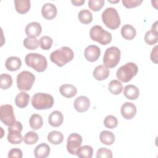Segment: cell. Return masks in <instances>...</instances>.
Returning a JSON list of instances; mask_svg holds the SVG:
<instances>
[{"label": "cell", "mask_w": 158, "mask_h": 158, "mask_svg": "<svg viewBox=\"0 0 158 158\" xmlns=\"http://www.w3.org/2000/svg\"><path fill=\"white\" fill-rule=\"evenodd\" d=\"M74 57V54L71 48L62 46L54 51L50 54L51 61L59 67H62L67 63L70 62Z\"/></svg>", "instance_id": "obj_1"}, {"label": "cell", "mask_w": 158, "mask_h": 158, "mask_svg": "<svg viewBox=\"0 0 158 158\" xmlns=\"http://www.w3.org/2000/svg\"><path fill=\"white\" fill-rule=\"evenodd\" d=\"M25 61L28 67L33 68L38 72H44L48 66L46 57L38 53H28L25 56Z\"/></svg>", "instance_id": "obj_2"}, {"label": "cell", "mask_w": 158, "mask_h": 158, "mask_svg": "<svg viewBox=\"0 0 158 158\" xmlns=\"http://www.w3.org/2000/svg\"><path fill=\"white\" fill-rule=\"evenodd\" d=\"M31 104L37 110L48 109L53 106L54 98L49 94L37 93L32 96Z\"/></svg>", "instance_id": "obj_3"}, {"label": "cell", "mask_w": 158, "mask_h": 158, "mask_svg": "<svg viewBox=\"0 0 158 158\" xmlns=\"http://www.w3.org/2000/svg\"><path fill=\"white\" fill-rule=\"evenodd\" d=\"M101 18L105 25L111 30L117 29L120 25V16L114 7L106 8L102 13Z\"/></svg>", "instance_id": "obj_4"}, {"label": "cell", "mask_w": 158, "mask_h": 158, "mask_svg": "<svg viewBox=\"0 0 158 158\" xmlns=\"http://www.w3.org/2000/svg\"><path fill=\"white\" fill-rule=\"evenodd\" d=\"M138 68L134 62H128L121 66L117 71L116 75L118 80L127 83L130 81L138 73Z\"/></svg>", "instance_id": "obj_5"}, {"label": "cell", "mask_w": 158, "mask_h": 158, "mask_svg": "<svg viewBox=\"0 0 158 158\" xmlns=\"http://www.w3.org/2000/svg\"><path fill=\"white\" fill-rule=\"evenodd\" d=\"M90 38L102 45H106L112 41V35L109 31L104 30L100 25H94L89 31Z\"/></svg>", "instance_id": "obj_6"}, {"label": "cell", "mask_w": 158, "mask_h": 158, "mask_svg": "<svg viewBox=\"0 0 158 158\" xmlns=\"http://www.w3.org/2000/svg\"><path fill=\"white\" fill-rule=\"evenodd\" d=\"M120 59V51L115 46L108 48L103 57V64L104 66L109 69H112L117 66Z\"/></svg>", "instance_id": "obj_7"}, {"label": "cell", "mask_w": 158, "mask_h": 158, "mask_svg": "<svg viewBox=\"0 0 158 158\" xmlns=\"http://www.w3.org/2000/svg\"><path fill=\"white\" fill-rule=\"evenodd\" d=\"M35 80V76L31 72L25 70L19 73L17 76V86L19 90L29 91Z\"/></svg>", "instance_id": "obj_8"}, {"label": "cell", "mask_w": 158, "mask_h": 158, "mask_svg": "<svg viewBox=\"0 0 158 158\" xmlns=\"http://www.w3.org/2000/svg\"><path fill=\"white\" fill-rule=\"evenodd\" d=\"M22 128V125L19 121H15L12 125L9 126L7 140L10 143L12 144H18L22 143L23 139L21 134Z\"/></svg>", "instance_id": "obj_9"}, {"label": "cell", "mask_w": 158, "mask_h": 158, "mask_svg": "<svg viewBox=\"0 0 158 158\" xmlns=\"http://www.w3.org/2000/svg\"><path fill=\"white\" fill-rule=\"evenodd\" d=\"M0 119L4 125L8 127L15 122L14 109L11 105L4 104L0 107Z\"/></svg>", "instance_id": "obj_10"}, {"label": "cell", "mask_w": 158, "mask_h": 158, "mask_svg": "<svg viewBox=\"0 0 158 158\" xmlns=\"http://www.w3.org/2000/svg\"><path fill=\"white\" fill-rule=\"evenodd\" d=\"M82 137L77 133L70 134L67 138V151L72 155H76L77 149L80 147L82 143Z\"/></svg>", "instance_id": "obj_11"}, {"label": "cell", "mask_w": 158, "mask_h": 158, "mask_svg": "<svg viewBox=\"0 0 158 158\" xmlns=\"http://www.w3.org/2000/svg\"><path fill=\"white\" fill-rule=\"evenodd\" d=\"M101 54L100 48L96 45L88 46L84 51L85 59L89 62H95L99 57Z\"/></svg>", "instance_id": "obj_12"}, {"label": "cell", "mask_w": 158, "mask_h": 158, "mask_svg": "<svg viewBox=\"0 0 158 158\" xmlns=\"http://www.w3.org/2000/svg\"><path fill=\"white\" fill-rule=\"evenodd\" d=\"M120 112L124 118L127 120L131 119L136 114V107L131 102H126L122 104Z\"/></svg>", "instance_id": "obj_13"}, {"label": "cell", "mask_w": 158, "mask_h": 158, "mask_svg": "<svg viewBox=\"0 0 158 158\" xmlns=\"http://www.w3.org/2000/svg\"><path fill=\"white\" fill-rule=\"evenodd\" d=\"M157 21H156L152 25L151 30L148 31L144 35V41L149 45H154L158 41Z\"/></svg>", "instance_id": "obj_14"}, {"label": "cell", "mask_w": 158, "mask_h": 158, "mask_svg": "<svg viewBox=\"0 0 158 158\" xmlns=\"http://www.w3.org/2000/svg\"><path fill=\"white\" fill-rule=\"evenodd\" d=\"M90 106L89 99L84 96H80L77 98L74 101L73 106L78 112H85L89 109Z\"/></svg>", "instance_id": "obj_15"}, {"label": "cell", "mask_w": 158, "mask_h": 158, "mask_svg": "<svg viewBox=\"0 0 158 158\" xmlns=\"http://www.w3.org/2000/svg\"><path fill=\"white\" fill-rule=\"evenodd\" d=\"M57 10L55 5L52 3H45L41 8V14L47 20H52L56 17Z\"/></svg>", "instance_id": "obj_16"}, {"label": "cell", "mask_w": 158, "mask_h": 158, "mask_svg": "<svg viewBox=\"0 0 158 158\" xmlns=\"http://www.w3.org/2000/svg\"><path fill=\"white\" fill-rule=\"evenodd\" d=\"M41 31V25L36 22L29 23L25 27V33L28 37L36 38L40 35Z\"/></svg>", "instance_id": "obj_17"}, {"label": "cell", "mask_w": 158, "mask_h": 158, "mask_svg": "<svg viewBox=\"0 0 158 158\" xmlns=\"http://www.w3.org/2000/svg\"><path fill=\"white\" fill-rule=\"evenodd\" d=\"M93 75L94 78L99 81L106 80L109 75V70L103 65H99L95 67Z\"/></svg>", "instance_id": "obj_18"}, {"label": "cell", "mask_w": 158, "mask_h": 158, "mask_svg": "<svg viewBox=\"0 0 158 158\" xmlns=\"http://www.w3.org/2000/svg\"><path fill=\"white\" fill-rule=\"evenodd\" d=\"M22 65V62L19 57L16 56H11L8 57L5 62L6 69L12 72L18 70Z\"/></svg>", "instance_id": "obj_19"}, {"label": "cell", "mask_w": 158, "mask_h": 158, "mask_svg": "<svg viewBox=\"0 0 158 158\" xmlns=\"http://www.w3.org/2000/svg\"><path fill=\"white\" fill-rule=\"evenodd\" d=\"M63 115L62 112L59 110H54L52 112L48 117L49 123L54 127L60 126L63 122Z\"/></svg>", "instance_id": "obj_20"}, {"label": "cell", "mask_w": 158, "mask_h": 158, "mask_svg": "<svg viewBox=\"0 0 158 158\" xmlns=\"http://www.w3.org/2000/svg\"><path fill=\"white\" fill-rule=\"evenodd\" d=\"M123 95L130 100H135L139 97V91L136 86L128 85L124 87Z\"/></svg>", "instance_id": "obj_21"}, {"label": "cell", "mask_w": 158, "mask_h": 158, "mask_svg": "<svg viewBox=\"0 0 158 158\" xmlns=\"http://www.w3.org/2000/svg\"><path fill=\"white\" fill-rule=\"evenodd\" d=\"M50 147L46 143L38 144L34 150V156L36 158H46L50 154Z\"/></svg>", "instance_id": "obj_22"}, {"label": "cell", "mask_w": 158, "mask_h": 158, "mask_svg": "<svg viewBox=\"0 0 158 158\" xmlns=\"http://www.w3.org/2000/svg\"><path fill=\"white\" fill-rule=\"evenodd\" d=\"M59 91L63 96L71 98L75 96L77 93V88L71 84H64L60 86Z\"/></svg>", "instance_id": "obj_23"}, {"label": "cell", "mask_w": 158, "mask_h": 158, "mask_svg": "<svg viewBox=\"0 0 158 158\" xmlns=\"http://www.w3.org/2000/svg\"><path fill=\"white\" fill-rule=\"evenodd\" d=\"M121 35L123 38L127 40H133L136 35L135 27L130 24L124 25L121 28Z\"/></svg>", "instance_id": "obj_24"}, {"label": "cell", "mask_w": 158, "mask_h": 158, "mask_svg": "<svg viewBox=\"0 0 158 158\" xmlns=\"http://www.w3.org/2000/svg\"><path fill=\"white\" fill-rule=\"evenodd\" d=\"M16 11L21 14L28 12L30 8V1L29 0H14Z\"/></svg>", "instance_id": "obj_25"}, {"label": "cell", "mask_w": 158, "mask_h": 158, "mask_svg": "<svg viewBox=\"0 0 158 158\" xmlns=\"http://www.w3.org/2000/svg\"><path fill=\"white\" fill-rule=\"evenodd\" d=\"M29 100V94L25 91H22L16 96L15 99V103L18 107L24 108L28 106Z\"/></svg>", "instance_id": "obj_26"}, {"label": "cell", "mask_w": 158, "mask_h": 158, "mask_svg": "<svg viewBox=\"0 0 158 158\" xmlns=\"http://www.w3.org/2000/svg\"><path fill=\"white\" fill-rule=\"evenodd\" d=\"M48 140L52 144H59L62 143L64 140L63 134L59 131H52L48 135Z\"/></svg>", "instance_id": "obj_27"}, {"label": "cell", "mask_w": 158, "mask_h": 158, "mask_svg": "<svg viewBox=\"0 0 158 158\" xmlns=\"http://www.w3.org/2000/svg\"><path fill=\"white\" fill-rule=\"evenodd\" d=\"M99 139L102 143L106 145H111L115 141V136L112 132L104 130L100 133Z\"/></svg>", "instance_id": "obj_28"}, {"label": "cell", "mask_w": 158, "mask_h": 158, "mask_svg": "<svg viewBox=\"0 0 158 158\" xmlns=\"http://www.w3.org/2000/svg\"><path fill=\"white\" fill-rule=\"evenodd\" d=\"M29 123L31 127V128L33 130H37L41 128V127L43 125V120L42 117L38 114H33L31 115L30 120H29Z\"/></svg>", "instance_id": "obj_29"}, {"label": "cell", "mask_w": 158, "mask_h": 158, "mask_svg": "<svg viewBox=\"0 0 158 158\" xmlns=\"http://www.w3.org/2000/svg\"><path fill=\"white\" fill-rule=\"evenodd\" d=\"M93 154V149L89 145L80 147L76 152V155L81 158H91Z\"/></svg>", "instance_id": "obj_30"}, {"label": "cell", "mask_w": 158, "mask_h": 158, "mask_svg": "<svg viewBox=\"0 0 158 158\" xmlns=\"http://www.w3.org/2000/svg\"><path fill=\"white\" fill-rule=\"evenodd\" d=\"M78 18L81 23L89 24L93 21V14L88 9H83L78 14Z\"/></svg>", "instance_id": "obj_31"}, {"label": "cell", "mask_w": 158, "mask_h": 158, "mask_svg": "<svg viewBox=\"0 0 158 158\" xmlns=\"http://www.w3.org/2000/svg\"><path fill=\"white\" fill-rule=\"evenodd\" d=\"M109 91L113 94L118 95L122 91L123 89V85L120 81L117 80H113L110 81L108 85Z\"/></svg>", "instance_id": "obj_32"}, {"label": "cell", "mask_w": 158, "mask_h": 158, "mask_svg": "<svg viewBox=\"0 0 158 158\" xmlns=\"http://www.w3.org/2000/svg\"><path fill=\"white\" fill-rule=\"evenodd\" d=\"M23 46L28 49L35 50L40 46V41L36 38L27 37L23 40Z\"/></svg>", "instance_id": "obj_33"}, {"label": "cell", "mask_w": 158, "mask_h": 158, "mask_svg": "<svg viewBox=\"0 0 158 158\" xmlns=\"http://www.w3.org/2000/svg\"><path fill=\"white\" fill-rule=\"evenodd\" d=\"M12 85V77L7 73H2L0 77V86L2 89H7Z\"/></svg>", "instance_id": "obj_34"}, {"label": "cell", "mask_w": 158, "mask_h": 158, "mask_svg": "<svg viewBox=\"0 0 158 158\" xmlns=\"http://www.w3.org/2000/svg\"><path fill=\"white\" fill-rule=\"evenodd\" d=\"M38 141V134L33 131H28L23 137V141L27 144H33Z\"/></svg>", "instance_id": "obj_35"}, {"label": "cell", "mask_w": 158, "mask_h": 158, "mask_svg": "<svg viewBox=\"0 0 158 158\" xmlns=\"http://www.w3.org/2000/svg\"><path fill=\"white\" fill-rule=\"evenodd\" d=\"M118 124V120L116 117L109 115L106 116L104 120V125L106 128L113 129L115 128L117 126Z\"/></svg>", "instance_id": "obj_36"}, {"label": "cell", "mask_w": 158, "mask_h": 158, "mask_svg": "<svg viewBox=\"0 0 158 158\" xmlns=\"http://www.w3.org/2000/svg\"><path fill=\"white\" fill-rule=\"evenodd\" d=\"M53 40L49 36H43L40 39V44L43 50H49L52 44Z\"/></svg>", "instance_id": "obj_37"}, {"label": "cell", "mask_w": 158, "mask_h": 158, "mask_svg": "<svg viewBox=\"0 0 158 158\" xmlns=\"http://www.w3.org/2000/svg\"><path fill=\"white\" fill-rule=\"evenodd\" d=\"M104 0H89L88 1V7L93 11L99 10L104 5Z\"/></svg>", "instance_id": "obj_38"}, {"label": "cell", "mask_w": 158, "mask_h": 158, "mask_svg": "<svg viewBox=\"0 0 158 158\" xmlns=\"http://www.w3.org/2000/svg\"><path fill=\"white\" fill-rule=\"evenodd\" d=\"M97 158H112V152L110 149L106 148H99L96 152Z\"/></svg>", "instance_id": "obj_39"}, {"label": "cell", "mask_w": 158, "mask_h": 158, "mask_svg": "<svg viewBox=\"0 0 158 158\" xmlns=\"http://www.w3.org/2000/svg\"><path fill=\"white\" fill-rule=\"evenodd\" d=\"M143 2V0H122V4L127 8H133L139 6Z\"/></svg>", "instance_id": "obj_40"}, {"label": "cell", "mask_w": 158, "mask_h": 158, "mask_svg": "<svg viewBox=\"0 0 158 158\" xmlns=\"http://www.w3.org/2000/svg\"><path fill=\"white\" fill-rule=\"evenodd\" d=\"M23 156L22 151L19 148H13L10 149L8 153V157H17L22 158Z\"/></svg>", "instance_id": "obj_41"}, {"label": "cell", "mask_w": 158, "mask_h": 158, "mask_svg": "<svg viewBox=\"0 0 158 158\" xmlns=\"http://www.w3.org/2000/svg\"><path fill=\"white\" fill-rule=\"evenodd\" d=\"M151 59L152 62L157 64V46H155L151 52Z\"/></svg>", "instance_id": "obj_42"}, {"label": "cell", "mask_w": 158, "mask_h": 158, "mask_svg": "<svg viewBox=\"0 0 158 158\" xmlns=\"http://www.w3.org/2000/svg\"><path fill=\"white\" fill-rule=\"evenodd\" d=\"M71 2L73 4V6H80L85 3V0H72Z\"/></svg>", "instance_id": "obj_43"}, {"label": "cell", "mask_w": 158, "mask_h": 158, "mask_svg": "<svg viewBox=\"0 0 158 158\" xmlns=\"http://www.w3.org/2000/svg\"><path fill=\"white\" fill-rule=\"evenodd\" d=\"M110 2H112V3H116V2H119V0H117L116 1H109Z\"/></svg>", "instance_id": "obj_44"}]
</instances>
